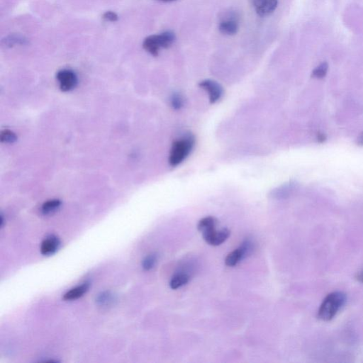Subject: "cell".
Listing matches in <instances>:
<instances>
[{
    "mask_svg": "<svg viewBox=\"0 0 363 363\" xmlns=\"http://www.w3.org/2000/svg\"><path fill=\"white\" fill-rule=\"evenodd\" d=\"M346 301V295L342 292L329 294L320 306L318 318L322 321H329L336 316Z\"/></svg>",
    "mask_w": 363,
    "mask_h": 363,
    "instance_id": "6da1fadb",
    "label": "cell"
},
{
    "mask_svg": "<svg viewBox=\"0 0 363 363\" xmlns=\"http://www.w3.org/2000/svg\"><path fill=\"white\" fill-rule=\"evenodd\" d=\"M172 106L175 109H180L183 106V99L180 95H173L171 99Z\"/></svg>",
    "mask_w": 363,
    "mask_h": 363,
    "instance_id": "44dd1931",
    "label": "cell"
},
{
    "mask_svg": "<svg viewBox=\"0 0 363 363\" xmlns=\"http://www.w3.org/2000/svg\"><path fill=\"white\" fill-rule=\"evenodd\" d=\"M160 1H164V2H170V1H175V0H160Z\"/></svg>",
    "mask_w": 363,
    "mask_h": 363,
    "instance_id": "484cf974",
    "label": "cell"
},
{
    "mask_svg": "<svg viewBox=\"0 0 363 363\" xmlns=\"http://www.w3.org/2000/svg\"><path fill=\"white\" fill-rule=\"evenodd\" d=\"M328 70H329V65L327 62L322 63L313 70L312 77L316 79H322L327 75Z\"/></svg>",
    "mask_w": 363,
    "mask_h": 363,
    "instance_id": "2e32d148",
    "label": "cell"
},
{
    "mask_svg": "<svg viewBox=\"0 0 363 363\" xmlns=\"http://www.w3.org/2000/svg\"><path fill=\"white\" fill-rule=\"evenodd\" d=\"M326 139H327V137H326L325 135L323 134V133H320V134H318V136H317L318 142H324V141H326Z\"/></svg>",
    "mask_w": 363,
    "mask_h": 363,
    "instance_id": "603a6c76",
    "label": "cell"
},
{
    "mask_svg": "<svg viewBox=\"0 0 363 363\" xmlns=\"http://www.w3.org/2000/svg\"><path fill=\"white\" fill-rule=\"evenodd\" d=\"M200 87L208 93L209 100L212 104H214L221 99L224 90L221 84L212 80H204L199 83Z\"/></svg>",
    "mask_w": 363,
    "mask_h": 363,
    "instance_id": "8992f818",
    "label": "cell"
},
{
    "mask_svg": "<svg viewBox=\"0 0 363 363\" xmlns=\"http://www.w3.org/2000/svg\"><path fill=\"white\" fill-rule=\"evenodd\" d=\"M0 138H1V142L14 143L16 140V136L11 131L4 130L1 132Z\"/></svg>",
    "mask_w": 363,
    "mask_h": 363,
    "instance_id": "ac0fdd59",
    "label": "cell"
},
{
    "mask_svg": "<svg viewBox=\"0 0 363 363\" xmlns=\"http://www.w3.org/2000/svg\"><path fill=\"white\" fill-rule=\"evenodd\" d=\"M89 289L88 283H84L82 285L78 286L75 288L72 289L68 292H66L64 296L65 300H75L78 299L83 296L84 294L87 292Z\"/></svg>",
    "mask_w": 363,
    "mask_h": 363,
    "instance_id": "7c38bea8",
    "label": "cell"
},
{
    "mask_svg": "<svg viewBox=\"0 0 363 363\" xmlns=\"http://www.w3.org/2000/svg\"><path fill=\"white\" fill-rule=\"evenodd\" d=\"M175 34L171 31L163 32L159 34L146 37L143 42V48L153 56H158L162 49H168L175 42Z\"/></svg>",
    "mask_w": 363,
    "mask_h": 363,
    "instance_id": "7a4b0ae2",
    "label": "cell"
},
{
    "mask_svg": "<svg viewBox=\"0 0 363 363\" xmlns=\"http://www.w3.org/2000/svg\"><path fill=\"white\" fill-rule=\"evenodd\" d=\"M195 146V138L186 136L173 143L170 150L169 163L173 167L181 164L190 154Z\"/></svg>",
    "mask_w": 363,
    "mask_h": 363,
    "instance_id": "3957f363",
    "label": "cell"
},
{
    "mask_svg": "<svg viewBox=\"0 0 363 363\" xmlns=\"http://www.w3.org/2000/svg\"><path fill=\"white\" fill-rule=\"evenodd\" d=\"M231 231L228 229H223L220 231H211L207 233H203L202 236L204 241L213 246H218L225 242L230 236Z\"/></svg>",
    "mask_w": 363,
    "mask_h": 363,
    "instance_id": "52a82bcc",
    "label": "cell"
},
{
    "mask_svg": "<svg viewBox=\"0 0 363 363\" xmlns=\"http://www.w3.org/2000/svg\"><path fill=\"white\" fill-rule=\"evenodd\" d=\"M57 80L59 82L60 88L64 92H68L75 88L78 83V77L73 70L64 69L57 73Z\"/></svg>",
    "mask_w": 363,
    "mask_h": 363,
    "instance_id": "277c9868",
    "label": "cell"
},
{
    "mask_svg": "<svg viewBox=\"0 0 363 363\" xmlns=\"http://www.w3.org/2000/svg\"><path fill=\"white\" fill-rule=\"evenodd\" d=\"M189 280H190V276L187 274H178L173 277V279L170 281V286L173 290H176L187 284Z\"/></svg>",
    "mask_w": 363,
    "mask_h": 363,
    "instance_id": "5bb4252c",
    "label": "cell"
},
{
    "mask_svg": "<svg viewBox=\"0 0 363 363\" xmlns=\"http://www.w3.org/2000/svg\"><path fill=\"white\" fill-rule=\"evenodd\" d=\"M218 29L223 34L228 36L236 34L239 29V19L238 15L235 13L228 14L227 16L221 20Z\"/></svg>",
    "mask_w": 363,
    "mask_h": 363,
    "instance_id": "5b68a950",
    "label": "cell"
},
{
    "mask_svg": "<svg viewBox=\"0 0 363 363\" xmlns=\"http://www.w3.org/2000/svg\"><path fill=\"white\" fill-rule=\"evenodd\" d=\"M243 259L244 258H243L242 252L241 249L238 248L227 255L225 259V264L229 267H233Z\"/></svg>",
    "mask_w": 363,
    "mask_h": 363,
    "instance_id": "4fadbf2b",
    "label": "cell"
},
{
    "mask_svg": "<svg viewBox=\"0 0 363 363\" xmlns=\"http://www.w3.org/2000/svg\"><path fill=\"white\" fill-rule=\"evenodd\" d=\"M102 18L109 22H116L118 21V16L117 14L113 11H107L103 15Z\"/></svg>",
    "mask_w": 363,
    "mask_h": 363,
    "instance_id": "ffe728a7",
    "label": "cell"
},
{
    "mask_svg": "<svg viewBox=\"0 0 363 363\" xmlns=\"http://www.w3.org/2000/svg\"><path fill=\"white\" fill-rule=\"evenodd\" d=\"M257 14L261 16L271 15L278 6V0H253Z\"/></svg>",
    "mask_w": 363,
    "mask_h": 363,
    "instance_id": "ba28073f",
    "label": "cell"
},
{
    "mask_svg": "<svg viewBox=\"0 0 363 363\" xmlns=\"http://www.w3.org/2000/svg\"><path fill=\"white\" fill-rule=\"evenodd\" d=\"M111 299V295L109 293H102L98 297V301L100 304H105L110 301Z\"/></svg>",
    "mask_w": 363,
    "mask_h": 363,
    "instance_id": "7402d4cb",
    "label": "cell"
},
{
    "mask_svg": "<svg viewBox=\"0 0 363 363\" xmlns=\"http://www.w3.org/2000/svg\"><path fill=\"white\" fill-rule=\"evenodd\" d=\"M157 255L150 254L143 261V267L146 270H150V269L154 267L155 264H156Z\"/></svg>",
    "mask_w": 363,
    "mask_h": 363,
    "instance_id": "e0dca14e",
    "label": "cell"
},
{
    "mask_svg": "<svg viewBox=\"0 0 363 363\" xmlns=\"http://www.w3.org/2000/svg\"><path fill=\"white\" fill-rule=\"evenodd\" d=\"M218 224V220L213 216H208L200 220L198 223V229L201 233H207L215 230Z\"/></svg>",
    "mask_w": 363,
    "mask_h": 363,
    "instance_id": "8fae6325",
    "label": "cell"
},
{
    "mask_svg": "<svg viewBox=\"0 0 363 363\" xmlns=\"http://www.w3.org/2000/svg\"><path fill=\"white\" fill-rule=\"evenodd\" d=\"M29 44L27 37L21 34H10L1 40V44L6 48L27 46Z\"/></svg>",
    "mask_w": 363,
    "mask_h": 363,
    "instance_id": "30bf717a",
    "label": "cell"
},
{
    "mask_svg": "<svg viewBox=\"0 0 363 363\" xmlns=\"http://www.w3.org/2000/svg\"><path fill=\"white\" fill-rule=\"evenodd\" d=\"M61 204V201L58 199L49 200L43 204L41 210L44 214H49L53 213L59 208Z\"/></svg>",
    "mask_w": 363,
    "mask_h": 363,
    "instance_id": "9a60e30c",
    "label": "cell"
},
{
    "mask_svg": "<svg viewBox=\"0 0 363 363\" xmlns=\"http://www.w3.org/2000/svg\"><path fill=\"white\" fill-rule=\"evenodd\" d=\"M241 249V252H242L243 258H245L247 257L248 255L251 253L252 250L253 249V245L252 244L251 241L249 240H246L243 243L242 245L239 248Z\"/></svg>",
    "mask_w": 363,
    "mask_h": 363,
    "instance_id": "d6986e66",
    "label": "cell"
},
{
    "mask_svg": "<svg viewBox=\"0 0 363 363\" xmlns=\"http://www.w3.org/2000/svg\"><path fill=\"white\" fill-rule=\"evenodd\" d=\"M357 144H358V145L360 146H363V132L361 133V135H360L359 136H358Z\"/></svg>",
    "mask_w": 363,
    "mask_h": 363,
    "instance_id": "cb8c5ba5",
    "label": "cell"
},
{
    "mask_svg": "<svg viewBox=\"0 0 363 363\" xmlns=\"http://www.w3.org/2000/svg\"><path fill=\"white\" fill-rule=\"evenodd\" d=\"M358 279L360 280L362 282H363V272L361 274V275H359V277H358Z\"/></svg>",
    "mask_w": 363,
    "mask_h": 363,
    "instance_id": "d4e9b609",
    "label": "cell"
},
{
    "mask_svg": "<svg viewBox=\"0 0 363 363\" xmlns=\"http://www.w3.org/2000/svg\"><path fill=\"white\" fill-rule=\"evenodd\" d=\"M60 240L55 236L47 237L43 241L41 246V252L44 255H51L59 248Z\"/></svg>",
    "mask_w": 363,
    "mask_h": 363,
    "instance_id": "9c48e42d",
    "label": "cell"
}]
</instances>
